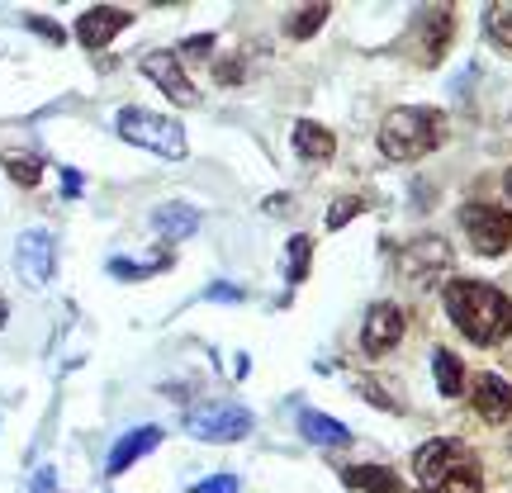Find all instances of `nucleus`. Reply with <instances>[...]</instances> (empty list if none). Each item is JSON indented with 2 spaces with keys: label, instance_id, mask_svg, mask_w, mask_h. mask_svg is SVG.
Here are the masks:
<instances>
[{
  "label": "nucleus",
  "instance_id": "f257e3e1",
  "mask_svg": "<svg viewBox=\"0 0 512 493\" xmlns=\"http://www.w3.org/2000/svg\"><path fill=\"white\" fill-rule=\"evenodd\" d=\"M446 313H451V323H456L475 347H498V342H508L512 337V299L494 285H484V280H451L446 290Z\"/></svg>",
  "mask_w": 512,
  "mask_h": 493
},
{
  "label": "nucleus",
  "instance_id": "f03ea898",
  "mask_svg": "<svg viewBox=\"0 0 512 493\" xmlns=\"http://www.w3.org/2000/svg\"><path fill=\"white\" fill-rule=\"evenodd\" d=\"M413 475L422 493H484V470L460 441H427L413 456Z\"/></svg>",
  "mask_w": 512,
  "mask_h": 493
},
{
  "label": "nucleus",
  "instance_id": "7ed1b4c3",
  "mask_svg": "<svg viewBox=\"0 0 512 493\" xmlns=\"http://www.w3.org/2000/svg\"><path fill=\"white\" fill-rule=\"evenodd\" d=\"M446 143V114L422 110V105H399L384 114L380 124V152L389 162H418Z\"/></svg>",
  "mask_w": 512,
  "mask_h": 493
},
{
  "label": "nucleus",
  "instance_id": "20e7f679",
  "mask_svg": "<svg viewBox=\"0 0 512 493\" xmlns=\"http://www.w3.org/2000/svg\"><path fill=\"white\" fill-rule=\"evenodd\" d=\"M114 133L124 138V143L143 147V152H157V157H185V128L176 119H166V114H152V110H119L114 119Z\"/></svg>",
  "mask_w": 512,
  "mask_h": 493
},
{
  "label": "nucleus",
  "instance_id": "39448f33",
  "mask_svg": "<svg viewBox=\"0 0 512 493\" xmlns=\"http://www.w3.org/2000/svg\"><path fill=\"white\" fill-rule=\"evenodd\" d=\"M451 271V242L427 233V238H413L408 247L399 252V280L408 290H432L441 275Z\"/></svg>",
  "mask_w": 512,
  "mask_h": 493
},
{
  "label": "nucleus",
  "instance_id": "423d86ee",
  "mask_svg": "<svg viewBox=\"0 0 512 493\" xmlns=\"http://www.w3.org/2000/svg\"><path fill=\"white\" fill-rule=\"evenodd\" d=\"M460 228L479 256H498L512 247V214L498 204H465L460 209Z\"/></svg>",
  "mask_w": 512,
  "mask_h": 493
},
{
  "label": "nucleus",
  "instance_id": "0eeeda50",
  "mask_svg": "<svg viewBox=\"0 0 512 493\" xmlns=\"http://www.w3.org/2000/svg\"><path fill=\"white\" fill-rule=\"evenodd\" d=\"M185 427H190V437L228 446V441H242L252 432V413H247L242 403H204V408H195V413L185 418Z\"/></svg>",
  "mask_w": 512,
  "mask_h": 493
},
{
  "label": "nucleus",
  "instance_id": "6e6552de",
  "mask_svg": "<svg viewBox=\"0 0 512 493\" xmlns=\"http://www.w3.org/2000/svg\"><path fill=\"white\" fill-rule=\"evenodd\" d=\"M143 76L157 81V91H166V100H176L181 110H195V105H200V91H195V81L185 76V62L176 53L143 57Z\"/></svg>",
  "mask_w": 512,
  "mask_h": 493
},
{
  "label": "nucleus",
  "instance_id": "1a4fd4ad",
  "mask_svg": "<svg viewBox=\"0 0 512 493\" xmlns=\"http://www.w3.org/2000/svg\"><path fill=\"white\" fill-rule=\"evenodd\" d=\"M15 271L24 275V285H48L53 280V238L43 228L19 233L15 242Z\"/></svg>",
  "mask_w": 512,
  "mask_h": 493
},
{
  "label": "nucleus",
  "instance_id": "9d476101",
  "mask_svg": "<svg viewBox=\"0 0 512 493\" xmlns=\"http://www.w3.org/2000/svg\"><path fill=\"white\" fill-rule=\"evenodd\" d=\"M403 337V309L399 304H375L366 313V328H361V351L366 356H384V351H394Z\"/></svg>",
  "mask_w": 512,
  "mask_h": 493
},
{
  "label": "nucleus",
  "instance_id": "9b49d317",
  "mask_svg": "<svg viewBox=\"0 0 512 493\" xmlns=\"http://www.w3.org/2000/svg\"><path fill=\"white\" fill-rule=\"evenodd\" d=\"M133 24L128 10H114V5H91V10H81L76 19V38H81V48H105L110 38H119Z\"/></svg>",
  "mask_w": 512,
  "mask_h": 493
},
{
  "label": "nucleus",
  "instance_id": "f8f14e48",
  "mask_svg": "<svg viewBox=\"0 0 512 493\" xmlns=\"http://www.w3.org/2000/svg\"><path fill=\"white\" fill-rule=\"evenodd\" d=\"M470 403L484 422H508L512 418V384L498 380V375H479L475 389H470Z\"/></svg>",
  "mask_w": 512,
  "mask_h": 493
},
{
  "label": "nucleus",
  "instance_id": "ddd939ff",
  "mask_svg": "<svg viewBox=\"0 0 512 493\" xmlns=\"http://www.w3.org/2000/svg\"><path fill=\"white\" fill-rule=\"evenodd\" d=\"M157 446H162V427H133V432H124V437L114 441L105 470H110V475H124L133 460H143L147 451H157Z\"/></svg>",
  "mask_w": 512,
  "mask_h": 493
},
{
  "label": "nucleus",
  "instance_id": "4468645a",
  "mask_svg": "<svg viewBox=\"0 0 512 493\" xmlns=\"http://www.w3.org/2000/svg\"><path fill=\"white\" fill-rule=\"evenodd\" d=\"M422 34H427V48H422V67H437L446 57V43H451V10L446 5H432L422 10Z\"/></svg>",
  "mask_w": 512,
  "mask_h": 493
},
{
  "label": "nucleus",
  "instance_id": "2eb2a0df",
  "mask_svg": "<svg viewBox=\"0 0 512 493\" xmlns=\"http://www.w3.org/2000/svg\"><path fill=\"white\" fill-rule=\"evenodd\" d=\"M152 228H157L166 242H181L200 228V209H195V204H162V209L152 214Z\"/></svg>",
  "mask_w": 512,
  "mask_h": 493
},
{
  "label": "nucleus",
  "instance_id": "dca6fc26",
  "mask_svg": "<svg viewBox=\"0 0 512 493\" xmlns=\"http://www.w3.org/2000/svg\"><path fill=\"white\" fill-rule=\"evenodd\" d=\"M294 152H299L304 162H332V152H337V138H332L323 124H309V119H299V124H294Z\"/></svg>",
  "mask_w": 512,
  "mask_h": 493
},
{
  "label": "nucleus",
  "instance_id": "f3484780",
  "mask_svg": "<svg viewBox=\"0 0 512 493\" xmlns=\"http://www.w3.org/2000/svg\"><path fill=\"white\" fill-rule=\"evenodd\" d=\"M294 422H299V432H304L313 446H347V441H351L347 427H342L337 418H328V413H313V408H304Z\"/></svg>",
  "mask_w": 512,
  "mask_h": 493
},
{
  "label": "nucleus",
  "instance_id": "a211bd4d",
  "mask_svg": "<svg viewBox=\"0 0 512 493\" xmlns=\"http://www.w3.org/2000/svg\"><path fill=\"white\" fill-rule=\"evenodd\" d=\"M0 166H5V176H15V185H38L43 181V157H38V152H24V147L0 152Z\"/></svg>",
  "mask_w": 512,
  "mask_h": 493
},
{
  "label": "nucleus",
  "instance_id": "6ab92c4d",
  "mask_svg": "<svg viewBox=\"0 0 512 493\" xmlns=\"http://www.w3.org/2000/svg\"><path fill=\"white\" fill-rule=\"evenodd\" d=\"M342 479H347L351 489H361V493H403L399 479L389 475V470H380V465H351Z\"/></svg>",
  "mask_w": 512,
  "mask_h": 493
},
{
  "label": "nucleus",
  "instance_id": "aec40b11",
  "mask_svg": "<svg viewBox=\"0 0 512 493\" xmlns=\"http://www.w3.org/2000/svg\"><path fill=\"white\" fill-rule=\"evenodd\" d=\"M432 370H437V389L446 399H456L460 389H465V370H460V361L451 351H437V356H432Z\"/></svg>",
  "mask_w": 512,
  "mask_h": 493
},
{
  "label": "nucleus",
  "instance_id": "412c9836",
  "mask_svg": "<svg viewBox=\"0 0 512 493\" xmlns=\"http://www.w3.org/2000/svg\"><path fill=\"white\" fill-rule=\"evenodd\" d=\"M285 252H290V266H285V280H290V285H299V280L309 275V261H313V242L304 238V233H299V238H290V247H285Z\"/></svg>",
  "mask_w": 512,
  "mask_h": 493
},
{
  "label": "nucleus",
  "instance_id": "4be33fe9",
  "mask_svg": "<svg viewBox=\"0 0 512 493\" xmlns=\"http://www.w3.org/2000/svg\"><path fill=\"white\" fill-rule=\"evenodd\" d=\"M328 19V5H309V10H294L290 15V24H285V34L290 38H309V34H318V24Z\"/></svg>",
  "mask_w": 512,
  "mask_h": 493
},
{
  "label": "nucleus",
  "instance_id": "5701e85b",
  "mask_svg": "<svg viewBox=\"0 0 512 493\" xmlns=\"http://www.w3.org/2000/svg\"><path fill=\"white\" fill-rule=\"evenodd\" d=\"M489 34L503 43V48H512V0H503V5H489Z\"/></svg>",
  "mask_w": 512,
  "mask_h": 493
},
{
  "label": "nucleus",
  "instance_id": "b1692460",
  "mask_svg": "<svg viewBox=\"0 0 512 493\" xmlns=\"http://www.w3.org/2000/svg\"><path fill=\"white\" fill-rule=\"evenodd\" d=\"M361 209H366V204L356 200V195H351V200H332V209H328V228H342V223H351L356 214H361Z\"/></svg>",
  "mask_w": 512,
  "mask_h": 493
},
{
  "label": "nucleus",
  "instance_id": "393cba45",
  "mask_svg": "<svg viewBox=\"0 0 512 493\" xmlns=\"http://www.w3.org/2000/svg\"><path fill=\"white\" fill-rule=\"evenodd\" d=\"M190 493H238V479H233V475H214V479H204V484H195Z\"/></svg>",
  "mask_w": 512,
  "mask_h": 493
},
{
  "label": "nucleus",
  "instance_id": "a878e982",
  "mask_svg": "<svg viewBox=\"0 0 512 493\" xmlns=\"http://www.w3.org/2000/svg\"><path fill=\"white\" fill-rule=\"evenodd\" d=\"M24 24H29L34 34H43V38H48V43H62V34H57V29H53V19H38V15H29V19H24Z\"/></svg>",
  "mask_w": 512,
  "mask_h": 493
},
{
  "label": "nucleus",
  "instance_id": "bb28decb",
  "mask_svg": "<svg viewBox=\"0 0 512 493\" xmlns=\"http://www.w3.org/2000/svg\"><path fill=\"white\" fill-rule=\"evenodd\" d=\"M62 176H67V181H62V195H76V190H81V176H76V171H62Z\"/></svg>",
  "mask_w": 512,
  "mask_h": 493
},
{
  "label": "nucleus",
  "instance_id": "cd10ccee",
  "mask_svg": "<svg viewBox=\"0 0 512 493\" xmlns=\"http://www.w3.org/2000/svg\"><path fill=\"white\" fill-rule=\"evenodd\" d=\"M5 318H10V304H5V294H0V328H5Z\"/></svg>",
  "mask_w": 512,
  "mask_h": 493
},
{
  "label": "nucleus",
  "instance_id": "c85d7f7f",
  "mask_svg": "<svg viewBox=\"0 0 512 493\" xmlns=\"http://www.w3.org/2000/svg\"><path fill=\"white\" fill-rule=\"evenodd\" d=\"M503 190H508V200H512V171H508V176H503Z\"/></svg>",
  "mask_w": 512,
  "mask_h": 493
},
{
  "label": "nucleus",
  "instance_id": "c756f323",
  "mask_svg": "<svg viewBox=\"0 0 512 493\" xmlns=\"http://www.w3.org/2000/svg\"><path fill=\"white\" fill-rule=\"evenodd\" d=\"M508 446H512V441H508Z\"/></svg>",
  "mask_w": 512,
  "mask_h": 493
}]
</instances>
